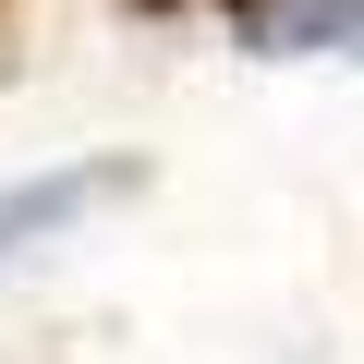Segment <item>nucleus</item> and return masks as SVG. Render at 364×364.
I'll use <instances>...</instances> for the list:
<instances>
[{
    "mask_svg": "<svg viewBox=\"0 0 364 364\" xmlns=\"http://www.w3.org/2000/svg\"><path fill=\"white\" fill-rule=\"evenodd\" d=\"M122 158H73V170H37V182H0V267H25L37 243H61L85 207H109L122 195Z\"/></svg>",
    "mask_w": 364,
    "mask_h": 364,
    "instance_id": "f257e3e1",
    "label": "nucleus"
},
{
    "mask_svg": "<svg viewBox=\"0 0 364 364\" xmlns=\"http://www.w3.org/2000/svg\"><path fill=\"white\" fill-rule=\"evenodd\" d=\"M255 49H291V61H364V0H255Z\"/></svg>",
    "mask_w": 364,
    "mask_h": 364,
    "instance_id": "f03ea898",
    "label": "nucleus"
}]
</instances>
